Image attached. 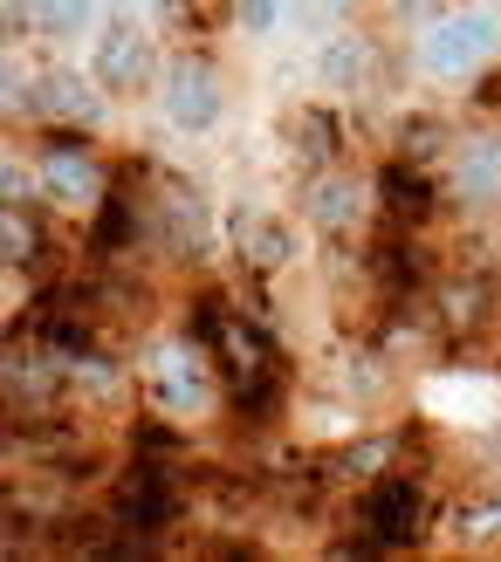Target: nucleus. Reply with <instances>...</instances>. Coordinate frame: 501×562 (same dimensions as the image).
<instances>
[{
    "label": "nucleus",
    "mask_w": 501,
    "mask_h": 562,
    "mask_svg": "<svg viewBox=\"0 0 501 562\" xmlns=\"http://www.w3.org/2000/svg\"><path fill=\"white\" fill-rule=\"evenodd\" d=\"M350 528L385 549V555H420L439 528V494H433V473L420 460H405L392 473H378L371 487L350 494Z\"/></svg>",
    "instance_id": "nucleus-1"
},
{
    "label": "nucleus",
    "mask_w": 501,
    "mask_h": 562,
    "mask_svg": "<svg viewBox=\"0 0 501 562\" xmlns=\"http://www.w3.org/2000/svg\"><path fill=\"white\" fill-rule=\"evenodd\" d=\"M192 460H145V453H124L118 473H110V487L97 494L110 521L118 528H137V536H165L172 542L179 528L192 521Z\"/></svg>",
    "instance_id": "nucleus-2"
},
{
    "label": "nucleus",
    "mask_w": 501,
    "mask_h": 562,
    "mask_svg": "<svg viewBox=\"0 0 501 562\" xmlns=\"http://www.w3.org/2000/svg\"><path fill=\"white\" fill-rule=\"evenodd\" d=\"M433 336H439V363H475L494 336H501V274L488 261H454V268H439L433 281Z\"/></svg>",
    "instance_id": "nucleus-3"
},
{
    "label": "nucleus",
    "mask_w": 501,
    "mask_h": 562,
    "mask_svg": "<svg viewBox=\"0 0 501 562\" xmlns=\"http://www.w3.org/2000/svg\"><path fill=\"white\" fill-rule=\"evenodd\" d=\"M27 158H35L42 200L63 213H90L110 186V165L97 145V124H27Z\"/></svg>",
    "instance_id": "nucleus-4"
},
{
    "label": "nucleus",
    "mask_w": 501,
    "mask_h": 562,
    "mask_svg": "<svg viewBox=\"0 0 501 562\" xmlns=\"http://www.w3.org/2000/svg\"><path fill=\"white\" fill-rule=\"evenodd\" d=\"M501 55V8L494 0H447L420 27V69L433 82H475Z\"/></svg>",
    "instance_id": "nucleus-5"
},
{
    "label": "nucleus",
    "mask_w": 501,
    "mask_h": 562,
    "mask_svg": "<svg viewBox=\"0 0 501 562\" xmlns=\"http://www.w3.org/2000/svg\"><path fill=\"white\" fill-rule=\"evenodd\" d=\"M220 240H227V234H213L207 192L172 179V172H158L152 179V261L186 268V274H207L213 255H220Z\"/></svg>",
    "instance_id": "nucleus-6"
},
{
    "label": "nucleus",
    "mask_w": 501,
    "mask_h": 562,
    "mask_svg": "<svg viewBox=\"0 0 501 562\" xmlns=\"http://www.w3.org/2000/svg\"><path fill=\"white\" fill-rule=\"evenodd\" d=\"M90 76L103 82L110 103H131V97L158 90V76H165L158 35H152V27L137 21L131 8H110L103 27H97V42H90Z\"/></svg>",
    "instance_id": "nucleus-7"
},
{
    "label": "nucleus",
    "mask_w": 501,
    "mask_h": 562,
    "mask_svg": "<svg viewBox=\"0 0 501 562\" xmlns=\"http://www.w3.org/2000/svg\"><path fill=\"white\" fill-rule=\"evenodd\" d=\"M439 179H447L454 220H467V227L475 220H501V117H467L447 165H439Z\"/></svg>",
    "instance_id": "nucleus-8"
},
{
    "label": "nucleus",
    "mask_w": 501,
    "mask_h": 562,
    "mask_svg": "<svg viewBox=\"0 0 501 562\" xmlns=\"http://www.w3.org/2000/svg\"><path fill=\"white\" fill-rule=\"evenodd\" d=\"M439 268H447V261H439L433 234H420V227H392V220H378V227L365 234L371 302H426Z\"/></svg>",
    "instance_id": "nucleus-9"
},
{
    "label": "nucleus",
    "mask_w": 501,
    "mask_h": 562,
    "mask_svg": "<svg viewBox=\"0 0 501 562\" xmlns=\"http://www.w3.org/2000/svg\"><path fill=\"white\" fill-rule=\"evenodd\" d=\"M145 398L158 412L186 418V426H192V418H207V412H220V371H213V357L172 329V344H158L145 357Z\"/></svg>",
    "instance_id": "nucleus-10"
},
{
    "label": "nucleus",
    "mask_w": 501,
    "mask_h": 562,
    "mask_svg": "<svg viewBox=\"0 0 501 562\" xmlns=\"http://www.w3.org/2000/svg\"><path fill=\"white\" fill-rule=\"evenodd\" d=\"M158 110L179 137H207L220 117H227V82H220L213 55L207 48H172L165 55V76H158Z\"/></svg>",
    "instance_id": "nucleus-11"
},
{
    "label": "nucleus",
    "mask_w": 501,
    "mask_h": 562,
    "mask_svg": "<svg viewBox=\"0 0 501 562\" xmlns=\"http://www.w3.org/2000/svg\"><path fill=\"white\" fill-rule=\"evenodd\" d=\"M302 220H310L316 240H365L378 227V192H371V179H357L350 165L302 172Z\"/></svg>",
    "instance_id": "nucleus-12"
},
{
    "label": "nucleus",
    "mask_w": 501,
    "mask_h": 562,
    "mask_svg": "<svg viewBox=\"0 0 501 562\" xmlns=\"http://www.w3.org/2000/svg\"><path fill=\"white\" fill-rule=\"evenodd\" d=\"M371 192H378V220H392V227H420V234H433L439 220H454V206H447V179H439L433 165L399 158V151L378 158Z\"/></svg>",
    "instance_id": "nucleus-13"
},
{
    "label": "nucleus",
    "mask_w": 501,
    "mask_h": 562,
    "mask_svg": "<svg viewBox=\"0 0 501 562\" xmlns=\"http://www.w3.org/2000/svg\"><path fill=\"white\" fill-rule=\"evenodd\" d=\"M316 76H323V90H337V97H378L385 82H392V63H385V42L371 35V27L344 21V27L323 35Z\"/></svg>",
    "instance_id": "nucleus-14"
},
{
    "label": "nucleus",
    "mask_w": 501,
    "mask_h": 562,
    "mask_svg": "<svg viewBox=\"0 0 501 562\" xmlns=\"http://www.w3.org/2000/svg\"><path fill=\"white\" fill-rule=\"evenodd\" d=\"M220 234H227V255H234V268L241 274H282L296 255H302V240H296V227L282 213H261V206H234L227 220H220Z\"/></svg>",
    "instance_id": "nucleus-15"
},
{
    "label": "nucleus",
    "mask_w": 501,
    "mask_h": 562,
    "mask_svg": "<svg viewBox=\"0 0 501 562\" xmlns=\"http://www.w3.org/2000/svg\"><path fill=\"white\" fill-rule=\"evenodd\" d=\"M0 268H8L14 281H42L63 268V240H55L42 200H0Z\"/></svg>",
    "instance_id": "nucleus-16"
},
{
    "label": "nucleus",
    "mask_w": 501,
    "mask_h": 562,
    "mask_svg": "<svg viewBox=\"0 0 501 562\" xmlns=\"http://www.w3.org/2000/svg\"><path fill=\"white\" fill-rule=\"evenodd\" d=\"M103 82L82 69H35L27 82V124H103Z\"/></svg>",
    "instance_id": "nucleus-17"
},
{
    "label": "nucleus",
    "mask_w": 501,
    "mask_h": 562,
    "mask_svg": "<svg viewBox=\"0 0 501 562\" xmlns=\"http://www.w3.org/2000/svg\"><path fill=\"white\" fill-rule=\"evenodd\" d=\"M282 145H289V158L302 172H330V165L350 158V117L330 110V103H302V110L282 117Z\"/></svg>",
    "instance_id": "nucleus-18"
},
{
    "label": "nucleus",
    "mask_w": 501,
    "mask_h": 562,
    "mask_svg": "<svg viewBox=\"0 0 501 562\" xmlns=\"http://www.w3.org/2000/svg\"><path fill=\"white\" fill-rule=\"evenodd\" d=\"M439 528H447L454 549H494L501 542V481H481L454 508H439Z\"/></svg>",
    "instance_id": "nucleus-19"
},
{
    "label": "nucleus",
    "mask_w": 501,
    "mask_h": 562,
    "mask_svg": "<svg viewBox=\"0 0 501 562\" xmlns=\"http://www.w3.org/2000/svg\"><path fill=\"white\" fill-rule=\"evenodd\" d=\"M454 137H460V124L447 117V110H426V103H420V110H405V117L392 124V151L439 172V165H447V151H454Z\"/></svg>",
    "instance_id": "nucleus-20"
},
{
    "label": "nucleus",
    "mask_w": 501,
    "mask_h": 562,
    "mask_svg": "<svg viewBox=\"0 0 501 562\" xmlns=\"http://www.w3.org/2000/svg\"><path fill=\"white\" fill-rule=\"evenodd\" d=\"M124 453H145V460H192V426L172 412H131L124 418Z\"/></svg>",
    "instance_id": "nucleus-21"
},
{
    "label": "nucleus",
    "mask_w": 501,
    "mask_h": 562,
    "mask_svg": "<svg viewBox=\"0 0 501 562\" xmlns=\"http://www.w3.org/2000/svg\"><path fill=\"white\" fill-rule=\"evenodd\" d=\"M27 21H35V35L42 42H82V35H97L103 27V0H21Z\"/></svg>",
    "instance_id": "nucleus-22"
},
{
    "label": "nucleus",
    "mask_w": 501,
    "mask_h": 562,
    "mask_svg": "<svg viewBox=\"0 0 501 562\" xmlns=\"http://www.w3.org/2000/svg\"><path fill=\"white\" fill-rule=\"evenodd\" d=\"M282 8H289V0H227V21H234V35L268 42L275 21H282Z\"/></svg>",
    "instance_id": "nucleus-23"
},
{
    "label": "nucleus",
    "mask_w": 501,
    "mask_h": 562,
    "mask_svg": "<svg viewBox=\"0 0 501 562\" xmlns=\"http://www.w3.org/2000/svg\"><path fill=\"white\" fill-rule=\"evenodd\" d=\"M350 8H357V0H289V14L310 27V35H330V27H344Z\"/></svg>",
    "instance_id": "nucleus-24"
},
{
    "label": "nucleus",
    "mask_w": 501,
    "mask_h": 562,
    "mask_svg": "<svg viewBox=\"0 0 501 562\" xmlns=\"http://www.w3.org/2000/svg\"><path fill=\"white\" fill-rule=\"evenodd\" d=\"M0 200H42V179H27L14 151H8V165H0Z\"/></svg>",
    "instance_id": "nucleus-25"
},
{
    "label": "nucleus",
    "mask_w": 501,
    "mask_h": 562,
    "mask_svg": "<svg viewBox=\"0 0 501 562\" xmlns=\"http://www.w3.org/2000/svg\"><path fill=\"white\" fill-rule=\"evenodd\" d=\"M145 8H152V14H158V21H172V27H179V21H186V14H192V8H186V0H145Z\"/></svg>",
    "instance_id": "nucleus-26"
}]
</instances>
